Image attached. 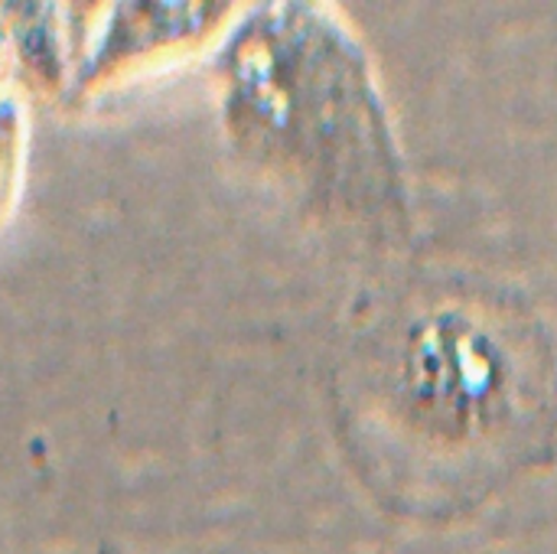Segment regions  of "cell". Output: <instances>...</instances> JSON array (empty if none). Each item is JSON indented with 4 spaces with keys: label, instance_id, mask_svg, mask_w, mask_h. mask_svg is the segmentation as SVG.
Here are the masks:
<instances>
[{
    "label": "cell",
    "instance_id": "cell-1",
    "mask_svg": "<svg viewBox=\"0 0 557 554\" xmlns=\"http://www.w3.org/2000/svg\"><path fill=\"white\" fill-rule=\"evenodd\" d=\"M401 389L428 428L476 438L516 415L519 356L496 323L467 310H437L405 333Z\"/></svg>",
    "mask_w": 557,
    "mask_h": 554
},
{
    "label": "cell",
    "instance_id": "cell-2",
    "mask_svg": "<svg viewBox=\"0 0 557 554\" xmlns=\"http://www.w3.org/2000/svg\"><path fill=\"white\" fill-rule=\"evenodd\" d=\"M232 13V7L219 3H124L114 7L98 33L88 65L82 69V82H101L160 56L166 49L193 46Z\"/></svg>",
    "mask_w": 557,
    "mask_h": 554
},
{
    "label": "cell",
    "instance_id": "cell-3",
    "mask_svg": "<svg viewBox=\"0 0 557 554\" xmlns=\"http://www.w3.org/2000/svg\"><path fill=\"white\" fill-rule=\"evenodd\" d=\"M20 153H23V118L16 101L0 91V212L10 206L20 176Z\"/></svg>",
    "mask_w": 557,
    "mask_h": 554
}]
</instances>
